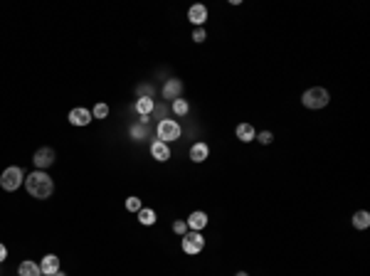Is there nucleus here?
<instances>
[{
  "mask_svg": "<svg viewBox=\"0 0 370 276\" xmlns=\"http://www.w3.org/2000/svg\"><path fill=\"white\" fill-rule=\"evenodd\" d=\"M25 190L30 193V197L47 200L50 195L55 193V182H52V178L44 170H35V173L25 175Z\"/></svg>",
  "mask_w": 370,
  "mask_h": 276,
  "instance_id": "nucleus-1",
  "label": "nucleus"
},
{
  "mask_svg": "<svg viewBox=\"0 0 370 276\" xmlns=\"http://www.w3.org/2000/svg\"><path fill=\"white\" fill-rule=\"evenodd\" d=\"M328 101H331V97H328V91L323 86H311V89H306L304 97H301V104H304L306 109H313V111L328 106Z\"/></svg>",
  "mask_w": 370,
  "mask_h": 276,
  "instance_id": "nucleus-2",
  "label": "nucleus"
},
{
  "mask_svg": "<svg viewBox=\"0 0 370 276\" xmlns=\"http://www.w3.org/2000/svg\"><path fill=\"white\" fill-rule=\"evenodd\" d=\"M22 182H25V173H22V168L20 166L5 168L3 175H0V188H3L5 193H15Z\"/></svg>",
  "mask_w": 370,
  "mask_h": 276,
  "instance_id": "nucleus-3",
  "label": "nucleus"
},
{
  "mask_svg": "<svg viewBox=\"0 0 370 276\" xmlns=\"http://www.w3.org/2000/svg\"><path fill=\"white\" fill-rule=\"evenodd\" d=\"M158 141H163V143H171V141H178L180 138V126L178 121H173V119H163L160 124H158Z\"/></svg>",
  "mask_w": 370,
  "mask_h": 276,
  "instance_id": "nucleus-4",
  "label": "nucleus"
},
{
  "mask_svg": "<svg viewBox=\"0 0 370 276\" xmlns=\"http://www.w3.org/2000/svg\"><path fill=\"white\" fill-rule=\"evenodd\" d=\"M180 247H183L185 254H193V257H195V254H200V251L205 249V237L200 235V232H185Z\"/></svg>",
  "mask_w": 370,
  "mask_h": 276,
  "instance_id": "nucleus-5",
  "label": "nucleus"
},
{
  "mask_svg": "<svg viewBox=\"0 0 370 276\" xmlns=\"http://www.w3.org/2000/svg\"><path fill=\"white\" fill-rule=\"evenodd\" d=\"M55 158H57V153H55V148H40V151L32 155V163H35V168L37 170H44V168H50L52 163H55Z\"/></svg>",
  "mask_w": 370,
  "mask_h": 276,
  "instance_id": "nucleus-6",
  "label": "nucleus"
},
{
  "mask_svg": "<svg viewBox=\"0 0 370 276\" xmlns=\"http://www.w3.org/2000/svg\"><path fill=\"white\" fill-rule=\"evenodd\" d=\"M163 99H168V101H175V99H180L183 94V82L180 79H168V82L163 84Z\"/></svg>",
  "mask_w": 370,
  "mask_h": 276,
  "instance_id": "nucleus-7",
  "label": "nucleus"
},
{
  "mask_svg": "<svg viewBox=\"0 0 370 276\" xmlns=\"http://www.w3.org/2000/svg\"><path fill=\"white\" fill-rule=\"evenodd\" d=\"M91 121H94V119H91V111L89 109H82V106H79V109L70 111V124L72 126H89Z\"/></svg>",
  "mask_w": 370,
  "mask_h": 276,
  "instance_id": "nucleus-8",
  "label": "nucleus"
},
{
  "mask_svg": "<svg viewBox=\"0 0 370 276\" xmlns=\"http://www.w3.org/2000/svg\"><path fill=\"white\" fill-rule=\"evenodd\" d=\"M188 20H190L195 28H202V25H205V20H207V8H205V5H200V3H198V5H193V8L188 10Z\"/></svg>",
  "mask_w": 370,
  "mask_h": 276,
  "instance_id": "nucleus-9",
  "label": "nucleus"
},
{
  "mask_svg": "<svg viewBox=\"0 0 370 276\" xmlns=\"http://www.w3.org/2000/svg\"><path fill=\"white\" fill-rule=\"evenodd\" d=\"M185 224H188V229H190V232H202V229H205V224H207V215H205L202 210H198V212H193V215L185 220Z\"/></svg>",
  "mask_w": 370,
  "mask_h": 276,
  "instance_id": "nucleus-10",
  "label": "nucleus"
},
{
  "mask_svg": "<svg viewBox=\"0 0 370 276\" xmlns=\"http://www.w3.org/2000/svg\"><path fill=\"white\" fill-rule=\"evenodd\" d=\"M40 271H42L44 276H52L59 271V257L57 254H47V257H42V262H40Z\"/></svg>",
  "mask_w": 370,
  "mask_h": 276,
  "instance_id": "nucleus-11",
  "label": "nucleus"
},
{
  "mask_svg": "<svg viewBox=\"0 0 370 276\" xmlns=\"http://www.w3.org/2000/svg\"><path fill=\"white\" fill-rule=\"evenodd\" d=\"M151 155L156 158L158 163H166V160L171 158V148H168V143H163V141H153V143H151Z\"/></svg>",
  "mask_w": 370,
  "mask_h": 276,
  "instance_id": "nucleus-12",
  "label": "nucleus"
},
{
  "mask_svg": "<svg viewBox=\"0 0 370 276\" xmlns=\"http://www.w3.org/2000/svg\"><path fill=\"white\" fill-rule=\"evenodd\" d=\"M207 155H210V148H207V143H193L190 146V160L193 163H205L207 160Z\"/></svg>",
  "mask_w": 370,
  "mask_h": 276,
  "instance_id": "nucleus-13",
  "label": "nucleus"
},
{
  "mask_svg": "<svg viewBox=\"0 0 370 276\" xmlns=\"http://www.w3.org/2000/svg\"><path fill=\"white\" fill-rule=\"evenodd\" d=\"M235 136L240 138L242 143H252L257 138V131L252 124H237V128H235Z\"/></svg>",
  "mask_w": 370,
  "mask_h": 276,
  "instance_id": "nucleus-14",
  "label": "nucleus"
},
{
  "mask_svg": "<svg viewBox=\"0 0 370 276\" xmlns=\"http://www.w3.org/2000/svg\"><path fill=\"white\" fill-rule=\"evenodd\" d=\"M136 215H138V222H141L143 227H151V224H156V220H158L156 210H151V207H141Z\"/></svg>",
  "mask_w": 370,
  "mask_h": 276,
  "instance_id": "nucleus-15",
  "label": "nucleus"
},
{
  "mask_svg": "<svg viewBox=\"0 0 370 276\" xmlns=\"http://www.w3.org/2000/svg\"><path fill=\"white\" fill-rule=\"evenodd\" d=\"M153 109H156V101H153V97H138V101H136V111H138L141 116H148Z\"/></svg>",
  "mask_w": 370,
  "mask_h": 276,
  "instance_id": "nucleus-16",
  "label": "nucleus"
},
{
  "mask_svg": "<svg viewBox=\"0 0 370 276\" xmlns=\"http://www.w3.org/2000/svg\"><path fill=\"white\" fill-rule=\"evenodd\" d=\"M17 276H42V271H40V264L22 262L20 266H17Z\"/></svg>",
  "mask_w": 370,
  "mask_h": 276,
  "instance_id": "nucleus-17",
  "label": "nucleus"
},
{
  "mask_svg": "<svg viewBox=\"0 0 370 276\" xmlns=\"http://www.w3.org/2000/svg\"><path fill=\"white\" fill-rule=\"evenodd\" d=\"M353 227L356 229H368L370 227V212L368 210H358L353 215Z\"/></svg>",
  "mask_w": 370,
  "mask_h": 276,
  "instance_id": "nucleus-18",
  "label": "nucleus"
},
{
  "mask_svg": "<svg viewBox=\"0 0 370 276\" xmlns=\"http://www.w3.org/2000/svg\"><path fill=\"white\" fill-rule=\"evenodd\" d=\"M171 109L175 116H185V113L190 111V104H188L185 99H175V101H171Z\"/></svg>",
  "mask_w": 370,
  "mask_h": 276,
  "instance_id": "nucleus-19",
  "label": "nucleus"
},
{
  "mask_svg": "<svg viewBox=\"0 0 370 276\" xmlns=\"http://www.w3.org/2000/svg\"><path fill=\"white\" fill-rule=\"evenodd\" d=\"M106 116H109V106H106V104H97V106H94V109H91V119H106Z\"/></svg>",
  "mask_w": 370,
  "mask_h": 276,
  "instance_id": "nucleus-20",
  "label": "nucleus"
},
{
  "mask_svg": "<svg viewBox=\"0 0 370 276\" xmlns=\"http://www.w3.org/2000/svg\"><path fill=\"white\" fill-rule=\"evenodd\" d=\"M126 210L128 212H138L141 210V197H136V195L126 197Z\"/></svg>",
  "mask_w": 370,
  "mask_h": 276,
  "instance_id": "nucleus-21",
  "label": "nucleus"
},
{
  "mask_svg": "<svg viewBox=\"0 0 370 276\" xmlns=\"http://www.w3.org/2000/svg\"><path fill=\"white\" fill-rule=\"evenodd\" d=\"M255 141H259L262 146H269L271 141H274V133H271V131H259V133H257V138H255Z\"/></svg>",
  "mask_w": 370,
  "mask_h": 276,
  "instance_id": "nucleus-22",
  "label": "nucleus"
},
{
  "mask_svg": "<svg viewBox=\"0 0 370 276\" xmlns=\"http://www.w3.org/2000/svg\"><path fill=\"white\" fill-rule=\"evenodd\" d=\"M173 232H175V235L178 237H183L185 232H188V224H185L183 220H178V222H173Z\"/></svg>",
  "mask_w": 370,
  "mask_h": 276,
  "instance_id": "nucleus-23",
  "label": "nucleus"
},
{
  "mask_svg": "<svg viewBox=\"0 0 370 276\" xmlns=\"http://www.w3.org/2000/svg\"><path fill=\"white\" fill-rule=\"evenodd\" d=\"M146 136V126H133V128H131V138H136V141H141V138Z\"/></svg>",
  "mask_w": 370,
  "mask_h": 276,
  "instance_id": "nucleus-24",
  "label": "nucleus"
},
{
  "mask_svg": "<svg viewBox=\"0 0 370 276\" xmlns=\"http://www.w3.org/2000/svg\"><path fill=\"white\" fill-rule=\"evenodd\" d=\"M205 37H207V32H205V28H195V32H193V42H205Z\"/></svg>",
  "mask_w": 370,
  "mask_h": 276,
  "instance_id": "nucleus-25",
  "label": "nucleus"
},
{
  "mask_svg": "<svg viewBox=\"0 0 370 276\" xmlns=\"http://www.w3.org/2000/svg\"><path fill=\"white\" fill-rule=\"evenodd\" d=\"M136 94H138V97H151V94H153V89H151L148 84H143V86H138V89H136Z\"/></svg>",
  "mask_w": 370,
  "mask_h": 276,
  "instance_id": "nucleus-26",
  "label": "nucleus"
},
{
  "mask_svg": "<svg viewBox=\"0 0 370 276\" xmlns=\"http://www.w3.org/2000/svg\"><path fill=\"white\" fill-rule=\"evenodd\" d=\"M5 259H8V247H5V244H0V264L5 262Z\"/></svg>",
  "mask_w": 370,
  "mask_h": 276,
  "instance_id": "nucleus-27",
  "label": "nucleus"
},
{
  "mask_svg": "<svg viewBox=\"0 0 370 276\" xmlns=\"http://www.w3.org/2000/svg\"><path fill=\"white\" fill-rule=\"evenodd\" d=\"M235 276H249V274H247V271H237V274H235Z\"/></svg>",
  "mask_w": 370,
  "mask_h": 276,
  "instance_id": "nucleus-28",
  "label": "nucleus"
},
{
  "mask_svg": "<svg viewBox=\"0 0 370 276\" xmlns=\"http://www.w3.org/2000/svg\"><path fill=\"white\" fill-rule=\"evenodd\" d=\"M52 276H67V274H64V271H57V274H52Z\"/></svg>",
  "mask_w": 370,
  "mask_h": 276,
  "instance_id": "nucleus-29",
  "label": "nucleus"
}]
</instances>
